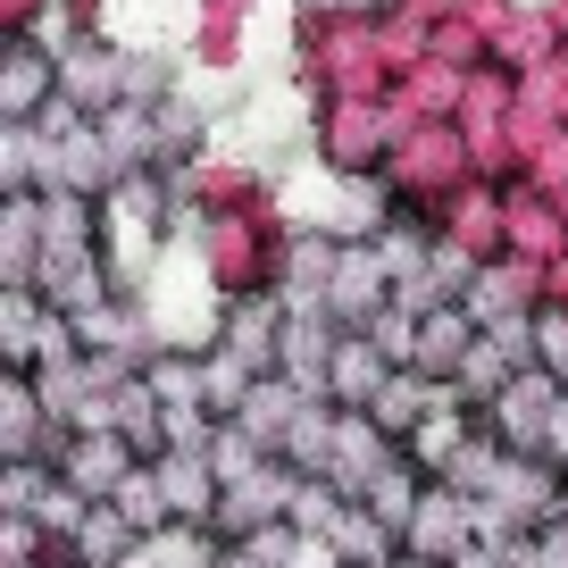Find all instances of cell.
<instances>
[{"label":"cell","instance_id":"6da1fadb","mask_svg":"<svg viewBox=\"0 0 568 568\" xmlns=\"http://www.w3.org/2000/svg\"><path fill=\"white\" fill-rule=\"evenodd\" d=\"M160 494H168V518H201L210 510V468L176 444V460H160Z\"/></svg>","mask_w":568,"mask_h":568},{"label":"cell","instance_id":"7a4b0ae2","mask_svg":"<svg viewBox=\"0 0 568 568\" xmlns=\"http://www.w3.org/2000/svg\"><path fill=\"white\" fill-rule=\"evenodd\" d=\"M418 352L435 359V368H444V359L460 368V359H468V318H460V310H435V318H426V335H418Z\"/></svg>","mask_w":568,"mask_h":568},{"label":"cell","instance_id":"3957f363","mask_svg":"<svg viewBox=\"0 0 568 568\" xmlns=\"http://www.w3.org/2000/svg\"><path fill=\"white\" fill-rule=\"evenodd\" d=\"M42 84H51V68H42L34 51H18V59H9V118H34Z\"/></svg>","mask_w":568,"mask_h":568},{"label":"cell","instance_id":"277c9868","mask_svg":"<svg viewBox=\"0 0 568 568\" xmlns=\"http://www.w3.org/2000/svg\"><path fill=\"white\" fill-rule=\"evenodd\" d=\"M293 518H302V527H335V518H343V501H335V485H318V477H310V485H302V494H293Z\"/></svg>","mask_w":568,"mask_h":568},{"label":"cell","instance_id":"5b68a950","mask_svg":"<svg viewBox=\"0 0 568 568\" xmlns=\"http://www.w3.org/2000/svg\"><path fill=\"white\" fill-rule=\"evenodd\" d=\"M460 385L468 393H501V352H468L460 359Z\"/></svg>","mask_w":568,"mask_h":568},{"label":"cell","instance_id":"8992f818","mask_svg":"<svg viewBox=\"0 0 568 568\" xmlns=\"http://www.w3.org/2000/svg\"><path fill=\"white\" fill-rule=\"evenodd\" d=\"M125 518V510H118ZM118 518H92V527H84V551H92V560H109V551H118Z\"/></svg>","mask_w":568,"mask_h":568}]
</instances>
